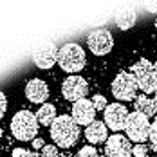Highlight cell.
<instances>
[{"label": "cell", "mask_w": 157, "mask_h": 157, "mask_svg": "<svg viewBox=\"0 0 157 157\" xmlns=\"http://www.w3.org/2000/svg\"><path fill=\"white\" fill-rule=\"evenodd\" d=\"M134 146L130 144V139L121 134H112L105 143V154L107 157H130Z\"/></svg>", "instance_id": "10"}, {"label": "cell", "mask_w": 157, "mask_h": 157, "mask_svg": "<svg viewBox=\"0 0 157 157\" xmlns=\"http://www.w3.org/2000/svg\"><path fill=\"white\" fill-rule=\"evenodd\" d=\"M154 69H155V74H157V62L154 63Z\"/></svg>", "instance_id": "27"}, {"label": "cell", "mask_w": 157, "mask_h": 157, "mask_svg": "<svg viewBox=\"0 0 157 157\" xmlns=\"http://www.w3.org/2000/svg\"><path fill=\"white\" fill-rule=\"evenodd\" d=\"M87 92H89V83L85 81L83 76L72 74V76H67V78L63 79L62 94H63V98H65L67 101L76 103V101H79V99H85Z\"/></svg>", "instance_id": "7"}, {"label": "cell", "mask_w": 157, "mask_h": 157, "mask_svg": "<svg viewBox=\"0 0 157 157\" xmlns=\"http://www.w3.org/2000/svg\"><path fill=\"white\" fill-rule=\"evenodd\" d=\"M136 20H137V15H136V11H134L132 7H125V9L117 11V15H116V25H117L119 29L126 31V29L134 27Z\"/></svg>", "instance_id": "17"}, {"label": "cell", "mask_w": 157, "mask_h": 157, "mask_svg": "<svg viewBox=\"0 0 157 157\" xmlns=\"http://www.w3.org/2000/svg\"><path fill=\"white\" fill-rule=\"evenodd\" d=\"M0 139H2V128H0Z\"/></svg>", "instance_id": "28"}, {"label": "cell", "mask_w": 157, "mask_h": 157, "mask_svg": "<svg viewBox=\"0 0 157 157\" xmlns=\"http://www.w3.org/2000/svg\"><path fill=\"white\" fill-rule=\"evenodd\" d=\"M85 137L87 141L92 144H99V143H107L109 139V132H107V125L101 121H94L85 128Z\"/></svg>", "instance_id": "14"}, {"label": "cell", "mask_w": 157, "mask_h": 157, "mask_svg": "<svg viewBox=\"0 0 157 157\" xmlns=\"http://www.w3.org/2000/svg\"><path fill=\"white\" fill-rule=\"evenodd\" d=\"M33 62H34V65L38 69H44V71L51 69L54 63H58V52H56L54 45L52 44L38 45L34 49V52H33Z\"/></svg>", "instance_id": "12"}, {"label": "cell", "mask_w": 157, "mask_h": 157, "mask_svg": "<svg viewBox=\"0 0 157 157\" xmlns=\"http://www.w3.org/2000/svg\"><path fill=\"white\" fill-rule=\"evenodd\" d=\"M13 157H34V154L27 152L25 148H15L13 150Z\"/></svg>", "instance_id": "24"}, {"label": "cell", "mask_w": 157, "mask_h": 157, "mask_svg": "<svg viewBox=\"0 0 157 157\" xmlns=\"http://www.w3.org/2000/svg\"><path fill=\"white\" fill-rule=\"evenodd\" d=\"M110 89H112L114 98L119 99V101H136L137 90H139L136 79H134V76L130 72H119L114 78Z\"/></svg>", "instance_id": "6"}, {"label": "cell", "mask_w": 157, "mask_h": 157, "mask_svg": "<svg viewBox=\"0 0 157 157\" xmlns=\"http://www.w3.org/2000/svg\"><path fill=\"white\" fill-rule=\"evenodd\" d=\"M36 119H38V123L42 126H51L54 123V119L58 117L56 116V107L54 105H51V103H44L40 109L36 110Z\"/></svg>", "instance_id": "16"}, {"label": "cell", "mask_w": 157, "mask_h": 157, "mask_svg": "<svg viewBox=\"0 0 157 157\" xmlns=\"http://www.w3.org/2000/svg\"><path fill=\"white\" fill-rule=\"evenodd\" d=\"M152 4H154V6H146V7H148V11H157V4H155V2H152Z\"/></svg>", "instance_id": "26"}, {"label": "cell", "mask_w": 157, "mask_h": 157, "mask_svg": "<svg viewBox=\"0 0 157 157\" xmlns=\"http://www.w3.org/2000/svg\"><path fill=\"white\" fill-rule=\"evenodd\" d=\"M98 157H107V155H98Z\"/></svg>", "instance_id": "30"}, {"label": "cell", "mask_w": 157, "mask_h": 157, "mask_svg": "<svg viewBox=\"0 0 157 157\" xmlns=\"http://www.w3.org/2000/svg\"><path fill=\"white\" fill-rule=\"evenodd\" d=\"M76 157H98V150H96L94 146L87 144V146L79 148V152H78V155Z\"/></svg>", "instance_id": "19"}, {"label": "cell", "mask_w": 157, "mask_h": 157, "mask_svg": "<svg viewBox=\"0 0 157 157\" xmlns=\"http://www.w3.org/2000/svg\"><path fill=\"white\" fill-rule=\"evenodd\" d=\"M130 74L134 76L139 90H143V94H157V74L154 69V63L143 58L132 65Z\"/></svg>", "instance_id": "4"}, {"label": "cell", "mask_w": 157, "mask_h": 157, "mask_svg": "<svg viewBox=\"0 0 157 157\" xmlns=\"http://www.w3.org/2000/svg\"><path fill=\"white\" fill-rule=\"evenodd\" d=\"M85 51L79 44H65L63 47H60L58 51V65L62 67V71L72 74H78L79 71L85 67Z\"/></svg>", "instance_id": "3"}, {"label": "cell", "mask_w": 157, "mask_h": 157, "mask_svg": "<svg viewBox=\"0 0 157 157\" xmlns=\"http://www.w3.org/2000/svg\"><path fill=\"white\" fill-rule=\"evenodd\" d=\"M134 109H136V112H139V114L146 116V117L155 116L157 114V94H155V98H148L146 94L137 96L136 101H134Z\"/></svg>", "instance_id": "15"}, {"label": "cell", "mask_w": 157, "mask_h": 157, "mask_svg": "<svg viewBox=\"0 0 157 157\" xmlns=\"http://www.w3.org/2000/svg\"><path fill=\"white\" fill-rule=\"evenodd\" d=\"M38 119L29 110H18L11 119V134L18 141H34L38 134Z\"/></svg>", "instance_id": "2"}, {"label": "cell", "mask_w": 157, "mask_h": 157, "mask_svg": "<svg viewBox=\"0 0 157 157\" xmlns=\"http://www.w3.org/2000/svg\"><path fill=\"white\" fill-rule=\"evenodd\" d=\"M150 126L152 123L148 121V117L134 110L128 114V119H126V137L130 141H136L137 144H144L146 139H150Z\"/></svg>", "instance_id": "5"}, {"label": "cell", "mask_w": 157, "mask_h": 157, "mask_svg": "<svg viewBox=\"0 0 157 157\" xmlns=\"http://www.w3.org/2000/svg\"><path fill=\"white\" fill-rule=\"evenodd\" d=\"M44 146H45V143H44V139H40V137H36V139L33 141V148H34V150H42Z\"/></svg>", "instance_id": "25"}, {"label": "cell", "mask_w": 157, "mask_h": 157, "mask_svg": "<svg viewBox=\"0 0 157 157\" xmlns=\"http://www.w3.org/2000/svg\"><path fill=\"white\" fill-rule=\"evenodd\" d=\"M51 137L58 148H71L79 137V125L72 119V116H58L51 125Z\"/></svg>", "instance_id": "1"}, {"label": "cell", "mask_w": 157, "mask_h": 157, "mask_svg": "<svg viewBox=\"0 0 157 157\" xmlns=\"http://www.w3.org/2000/svg\"><path fill=\"white\" fill-rule=\"evenodd\" d=\"M24 90H25V98H27L31 103H36V105H40V107L47 101V98H49V85L40 78L29 79Z\"/></svg>", "instance_id": "13"}, {"label": "cell", "mask_w": 157, "mask_h": 157, "mask_svg": "<svg viewBox=\"0 0 157 157\" xmlns=\"http://www.w3.org/2000/svg\"><path fill=\"white\" fill-rule=\"evenodd\" d=\"M126 119H128V110L121 103H110L105 109V125L112 132H119L125 130Z\"/></svg>", "instance_id": "9"}, {"label": "cell", "mask_w": 157, "mask_h": 157, "mask_svg": "<svg viewBox=\"0 0 157 157\" xmlns=\"http://www.w3.org/2000/svg\"><path fill=\"white\" fill-rule=\"evenodd\" d=\"M6 110H7V98H6V94L0 90V119L4 117Z\"/></svg>", "instance_id": "22"}, {"label": "cell", "mask_w": 157, "mask_h": 157, "mask_svg": "<svg viewBox=\"0 0 157 157\" xmlns=\"http://www.w3.org/2000/svg\"><path fill=\"white\" fill-rule=\"evenodd\" d=\"M150 141L154 146H157V119H154V123L150 126Z\"/></svg>", "instance_id": "23"}, {"label": "cell", "mask_w": 157, "mask_h": 157, "mask_svg": "<svg viewBox=\"0 0 157 157\" xmlns=\"http://www.w3.org/2000/svg\"><path fill=\"white\" fill-rule=\"evenodd\" d=\"M72 119L78 125L89 126L96 121V107L92 105V99H79L72 103Z\"/></svg>", "instance_id": "11"}, {"label": "cell", "mask_w": 157, "mask_h": 157, "mask_svg": "<svg viewBox=\"0 0 157 157\" xmlns=\"http://www.w3.org/2000/svg\"><path fill=\"white\" fill-rule=\"evenodd\" d=\"M42 157H58V146L56 144H45L42 148Z\"/></svg>", "instance_id": "20"}, {"label": "cell", "mask_w": 157, "mask_h": 157, "mask_svg": "<svg viewBox=\"0 0 157 157\" xmlns=\"http://www.w3.org/2000/svg\"><path fill=\"white\" fill-rule=\"evenodd\" d=\"M87 47L96 56H105L114 47V36L109 29H96L87 36Z\"/></svg>", "instance_id": "8"}, {"label": "cell", "mask_w": 157, "mask_h": 157, "mask_svg": "<svg viewBox=\"0 0 157 157\" xmlns=\"http://www.w3.org/2000/svg\"><path fill=\"white\" fill-rule=\"evenodd\" d=\"M146 154H148V146L146 144H136L134 150H132L134 157H146Z\"/></svg>", "instance_id": "21"}, {"label": "cell", "mask_w": 157, "mask_h": 157, "mask_svg": "<svg viewBox=\"0 0 157 157\" xmlns=\"http://www.w3.org/2000/svg\"><path fill=\"white\" fill-rule=\"evenodd\" d=\"M92 105L96 107V110H105L109 107V101H107V98L103 94H96L92 98Z\"/></svg>", "instance_id": "18"}, {"label": "cell", "mask_w": 157, "mask_h": 157, "mask_svg": "<svg viewBox=\"0 0 157 157\" xmlns=\"http://www.w3.org/2000/svg\"><path fill=\"white\" fill-rule=\"evenodd\" d=\"M155 29H157V18H155Z\"/></svg>", "instance_id": "29"}]
</instances>
